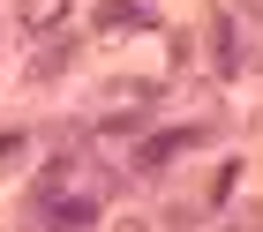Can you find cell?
I'll use <instances>...</instances> for the list:
<instances>
[{
    "instance_id": "obj_5",
    "label": "cell",
    "mask_w": 263,
    "mask_h": 232,
    "mask_svg": "<svg viewBox=\"0 0 263 232\" xmlns=\"http://www.w3.org/2000/svg\"><path fill=\"white\" fill-rule=\"evenodd\" d=\"M226 232H263V210H241V217H233Z\"/></svg>"
},
{
    "instance_id": "obj_3",
    "label": "cell",
    "mask_w": 263,
    "mask_h": 232,
    "mask_svg": "<svg viewBox=\"0 0 263 232\" xmlns=\"http://www.w3.org/2000/svg\"><path fill=\"white\" fill-rule=\"evenodd\" d=\"M68 15V0H23V30H53Z\"/></svg>"
},
{
    "instance_id": "obj_4",
    "label": "cell",
    "mask_w": 263,
    "mask_h": 232,
    "mask_svg": "<svg viewBox=\"0 0 263 232\" xmlns=\"http://www.w3.org/2000/svg\"><path fill=\"white\" fill-rule=\"evenodd\" d=\"M61 68H68V45H45V53L30 60V82H53V75H61Z\"/></svg>"
},
{
    "instance_id": "obj_1",
    "label": "cell",
    "mask_w": 263,
    "mask_h": 232,
    "mask_svg": "<svg viewBox=\"0 0 263 232\" xmlns=\"http://www.w3.org/2000/svg\"><path fill=\"white\" fill-rule=\"evenodd\" d=\"M98 23H105V30H143V23H151V8H136V0H105Z\"/></svg>"
},
{
    "instance_id": "obj_2",
    "label": "cell",
    "mask_w": 263,
    "mask_h": 232,
    "mask_svg": "<svg viewBox=\"0 0 263 232\" xmlns=\"http://www.w3.org/2000/svg\"><path fill=\"white\" fill-rule=\"evenodd\" d=\"M211 53H218V75H233V68H241V38H233V23H211Z\"/></svg>"
}]
</instances>
